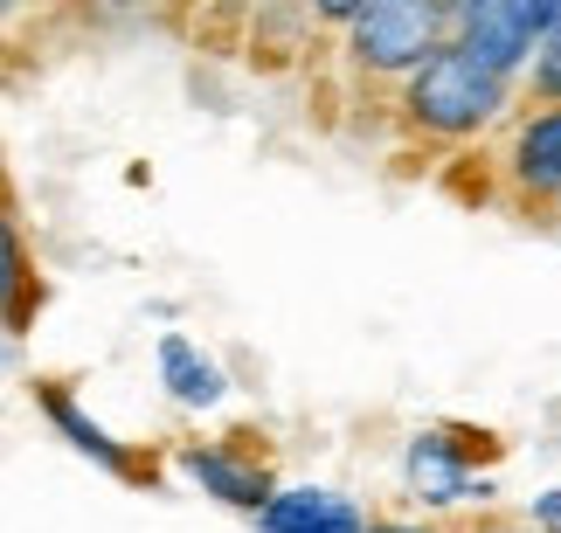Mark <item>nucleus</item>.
<instances>
[{
    "label": "nucleus",
    "mask_w": 561,
    "mask_h": 533,
    "mask_svg": "<svg viewBox=\"0 0 561 533\" xmlns=\"http://www.w3.org/2000/svg\"><path fill=\"white\" fill-rule=\"evenodd\" d=\"M506 97H513V77L485 70V62H471L465 49L444 42L437 56H423L416 70H409L402 112H409V125H423L430 139H471L506 112Z\"/></svg>",
    "instance_id": "obj_1"
},
{
    "label": "nucleus",
    "mask_w": 561,
    "mask_h": 533,
    "mask_svg": "<svg viewBox=\"0 0 561 533\" xmlns=\"http://www.w3.org/2000/svg\"><path fill=\"white\" fill-rule=\"evenodd\" d=\"M354 62L381 77H409L423 56L450 42V8L444 0H368L354 21Z\"/></svg>",
    "instance_id": "obj_2"
},
{
    "label": "nucleus",
    "mask_w": 561,
    "mask_h": 533,
    "mask_svg": "<svg viewBox=\"0 0 561 533\" xmlns=\"http://www.w3.org/2000/svg\"><path fill=\"white\" fill-rule=\"evenodd\" d=\"M450 49H465L471 62H485L500 77H520L541 56L534 0H458L450 8Z\"/></svg>",
    "instance_id": "obj_3"
},
{
    "label": "nucleus",
    "mask_w": 561,
    "mask_h": 533,
    "mask_svg": "<svg viewBox=\"0 0 561 533\" xmlns=\"http://www.w3.org/2000/svg\"><path fill=\"white\" fill-rule=\"evenodd\" d=\"M409 485L430 506H465V499H492V485L471 472V443H444V430H430L409 443Z\"/></svg>",
    "instance_id": "obj_4"
},
{
    "label": "nucleus",
    "mask_w": 561,
    "mask_h": 533,
    "mask_svg": "<svg viewBox=\"0 0 561 533\" xmlns=\"http://www.w3.org/2000/svg\"><path fill=\"white\" fill-rule=\"evenodd\" d=\"M264 533H368V513L340 493H319V485H291V493H271L256 506Z\"/></svg>",
    "instance_id": "obj_5"
},
{
    "label": "nucleus",
    "mask_w": 561,
    "mask_h": 533,
    "mask_svg": "<svg viewBox=\"0 0 561 533\" xmlns=\"http://www.w3.org/2000/svg\"><path fill=\"white\" fill-rule=\"evenodd\" d=\"M181 472L202 485L208 499H222V506H243V513H256V506L271 499V478H264V464H250V457H236L222 451V443H194V451H181Z\"/></svg>",
    "instance_id": "obj_6"
},
{
    "label": "nucleus",
    "mask_w": 561,
    "mask_h": 533,
    "mask_svg": "<svg viewBox=\"0 0 561 533\" xmlns=\"http://www.w3.org/2000/svg\"><path fill=\"white\" fill-rule=\"evenodd\" d=\"M35 395H42V416H49L56 430L70 437V443H77V451L91 457V464H104V472H118V478H146V464H139L133 451H125V443H118L112 430H104V422H91V416H83L77 402H70V389H56V381H42Z\"/></svg>",
    "instance_id": "obj_7"
},
{
    "label": "nucleus",
    "mask_w": 561,
    "mask_h": 533,
    "mask_svg": "<svg viewBox=\"0 0 561 533\" xmlns=\"http://www.w3.org/2000/svg\"><path fill=\"white\" fill-rule=\"evenodd\" d=\"M513 181L527 187L534 201H554L561 195V104L534 112L513 139Z\"/></svg>",
    "instance_id": "obj_8"
},
{
    "label": "nucleus",
    "mask_w": 561,
    "mask_h": 533,
    "mask_svg": "<svg viewBox=\"0 0 561 533\" xmlns=\"http://www.w3.org/2000/svg\"><path fill=\"white\" fill-rule=\"evenodd\" d=\"M160 381L174 389V402H187V409H215V402L229 395L222 368H215L187 333H160Z\"/></svg>",
    "instance_id": "obj_9"
},
{
    "label": "nucleus",
    "mask_w": 561,
    "mask_h": 533,
    "mask_svg": "<svg viewBox=\"0 0 561 533\" xmlns=\"http://www.w3.org/2000/svg\"><path fill=\"white\" fill-rule=\"evenodd\" d=\"M28 305H35V264H28V243H21L8 195H0V318L21 333L28 326Z\"/></svg>",
    "instance_id": "obj_10"
},
{
    "label": "nucleus",
    "mask_w": 561,
    "mask_h": 533,
    "mask_svg": "<svg viewBox=\"0 0 561 533\" xmlns=\"http://www.w3.org/2000/svg\"><path fill=\"white\" fill-rule=\"evenodd\" d=\"M534 91H541L548 104H561V35L548 42L541 56H534Z\"/></svg>",
    "instance_id": "obj_11"
},
{
    "label": "nucleus",
    "mask_w": 561,
    "mask_h": 533,
    "mask_svg": "<svg viewBox=\"0 0 561 533\" xmlns=\"http://www.w3.org/2000/svg\"><path fill=\"white\" fill-rule=\"evenodd\" d=\"M534 21H541V42L561 35V0H534Z\"/></svg>",
    "instance_id": "obj_12"
},
{
    "label": "nucleus",
    "mask_w": 561,
    "mask_h": 533,
    "mask_svg": "<svg viewBox=\"0 0 561 533\" xmlns=\"http://www.w3.org/2000/svg\"><path fill=\"white\" fill-rule=\"evenodd\" d=\"M534 520H541L548 533H561V493H541V499H534Z\"/></svg>",
    "instance_id": "obj_13"
},
{
    "label": "nucleus",
    "mask_w": 561,
    "mask_h": 533,
    "mask_svg": "<svg viewBox=\"0 0 561 533\" xmlns=\"http://www.w3.org/2000/svg\"><path fill=\"white\" fill-rule=\"evenodd\" d=\"M312 8H319V14H327V21H354L360 8H368V0H312Z\"/></svg>",
    "instance_id": "obj_14"
},
{
    "label": "nucleus",
    "mask_w": 561,
    "mask_h": 533,
    "mask_svg": "<svg viewBox=\"0 0 561 533\" xmlns=\"http://www.w3.org/2000/svg\"><path fill=\"white\" fill-rule=\"evenodd\" d=\"M368 533H437V526H409V520H368Z\"/></svg>",
    "instance_id": "obj_15"
},
{
    "label": "nucleus",
    "mask_w": 561,
    "mask_h": 533,
    "mask_svg": "<svg viewBox=\"0 0 561 533\" xmlns=\"http://www.w3.org/2000/svg\"><path fill=\"white\" fill-rule=\"evenodd\" d=\"M485 533H534V526H485Z\"/></svg>",
    "instance_id": "obj_16"
},
{
    "label": "nucleus",
    "mask_w": 561,
    "mask_h": 533,
    "mask_svg": "<svg viewBox=\"0 0 561 533\" xmlns=\"http://www.w3.org/2000/svg\"><path fill=\"white\" fill-rule=\"evenodd\" d=\"M104 8H125V0H104Z\"/></svg>",
    "instance_id": "obj_17"
},
{
    "label": "nucleus",
    "mask_w": 561,
    "mask_h": 533,
    "mask_svg": "<svg viewBox=\"0 0 561 533\" xmlns=\"http://www.w3.org/2000/svg\"><path fill=\"white\" fill-rule=\"evenodd\" d=\"M444 8H458V0H444Z\"/></svg>",
    "instance_id": "obj_18"
}]
</instances>
